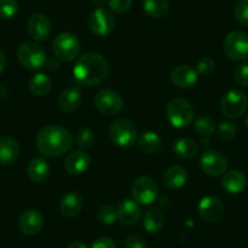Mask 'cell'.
<instances>
[{
	"label": "cell",
	"instance_id": "29",
	"mask_svg": "<svg viewBox=\"0 0 248 248\" xmlns=\"http://www.w3.org/2000/svg\"><path fill=\"white\" fill-rule=\"evenodd\" d=\"M30 89L35 96H44L51 90V79L45 73H37L31 79Z\"/></svg>",
	"mask_w": 248,
	"mask_h": 248
},
{
	"label": "cell",
	"instance_id": "8",
	"mask_svg": "<svg viewBox=\"0 0 248 248\" xmlns=\"http://www.w3.org/2000/svg\"><path fill=\"white\" fill-rule=\"evenodd\" d=\"M248 107V97L240 90H230L220 101V109L224 116L229 118H238L246 112Z\"/></svg>",
	"mask_w": 248,
	"mask_h": 248
},
{
	"label": "cell",
	"instance_id": "41",
	"mask_svg": "<svg viewBox=\"0 0 248 248\" xmlns=\"http://www.w3.org/2000/svg\"><path fill=\"white\" fill-rule=\"evenodd\" d=\"M6 66V56L1 50H0V73L3 72Z\"/></svg>",
	"mask_w": 248,
	"mask_h": 248
},
{
	"label": "cell",
	"instance_id": "6",
	"mask_svg": "<svg viewBox=\"0 0 248 248\" xmlns=\"http://www.w3.org/2000/svg\"><path fill=\"white\" fill-rule=\"evenodd\" d=\"M17 59L21 65L27 70H39L45 65L46 55L45 51L32 42H25L18 46Z\"/></svg>",
	"mask_w": 248,
	"mask_h": 248
},
{
	"label": "cell",
	"instance_id": "7",
	"mask_svg": "<svg viewBox=\"0 0 248 248\" xmlns=\"http://www.w3.org/2000/svg\"><path fill=\"white\" fill-rule=\"evenodd\" d=\"M224 51L232 61H243L248 59V37L241 31H232L224 40Z\"/></svg>",
	"mask_w": 248,
	"mask_h": 248
},
{
	"label": "cell",
	"instance_id": "40",
	"mask_svg": "<svg viewBox=\"0 0 248 248\" xmlns=\"http://www.w3.org/2000/svg\"><path fill=\"white\" fill-rule=\"evenodd\" d=\"M90 248H117V245L112 238L99 237L92 243Z\"/></svg>",
	"mask_w": 248,
	"mask_h": 248
},
{
	"label": "cell",
	"instance_id": "39",
	"mask_svg": "<svg viewBox=\"0 0 248 248\" xmlns=\"http://www.w3.org/2000/svg\"><path fill=\"white\" fill-rule=\"evenodd\" d=\"M124 248H146V242L139 235H130L124 241Z\"/></svg>",
	"mask_w": 248,
	"mask_h": 248
},
{
	"label": "cell",
	"instance_id": "11",
	"mask_svg": "<svg viewBox=\"0 0 248 248\" xmlns=\"http://www.w3.org/2000/svg\"><path fill=\"white\" fill-rule=\"evenodd\" d=\"M200 167L209 176H220L226 173L228 159L221 152L206 150L200 158Z\"/></svg>",
	"mask_w": 248,
	"mask_h": 248
},
{
	"label": "cell",
	"instance_id": "28",
	"mask_svg": "<svg viewBox=\"0 0 248 248\" xmlns=\"http://www.w3.org/2000/svg\"><path fill=\"white\" fill-rule=\"evenodd\" d=\"M164 216L161 211L154 208L146 212L144 216V228L147 232L156 233L163 229Z\"/></svg>",
	"mask_w": 248,
	"mask_h": 248
},
{
	"label": "cell",
	"instance_id": "38",
	"mask_svg": "<svg viewBox=\"0 0 248 248\" xmlns=\"http://www.w3.org/2000/svg\"><path fill=\"white\" fill-rule=\"evenodd\" d=\"M133 0H109L108 6L113 13L124 14L132 8Z\"/></svg>",
	"mask_w": 248,
	"mask_h": 248
},
{
	"label": "cell",
	"instance_id": "37",
	"mask_svg": "<svg viewBox=\"0 0 248 248\" xmlns=\"http://www.w3.org/2000/svg\"><path fill=\"white\" fill-rule=\"evenodd\" d=\"M214 68H216V63H214L213 60L211 57H203L197 63L196 72L202 76H208L211 73H213Z\"/></svg>",
	"mask_w": 248,
	"mask_h": 248
},
{
	"label": "cell",
	"instance_id": "4",
	"mask_svg": "<svg viewBox=\"0 0 248 248\" xmlns=\"http://www.w3.org/2000/svg\"><path fill=\"white\" fill-rule=\"evenodd\" d=\"M167 118L175 128L189 127L194 119V107L185 99H173L167 106Z\"/></svg>",
	"mask_w": 248,
	"mask_h": 248
},
{
	"label": "cell",
	"instance_id": "36",
	"mask_svg": "<svg viewBox=\"0 0 248 248\" xmlns=\"http://www.w3.org/2000/svg\"><path fill=\"white\" fill-rule=\"evenodd\" d=\"M233 80L240 87H248V63L238 65L233 71Z\"/></svg>",
	"mask_w": 248,
	"mask_h": 248
},
{
	"label": "cell",
	"instance_id": "2",
	"mask_svg": "<svg viewBox=\"0 0 248 248\" xmlns=\"http://www.w3.org/2000/svg\"><path fill=\"white\" fill-rule=\"evenodd\" d=\"M73 144L72 134L62 125L50 124L37 135V149L43 156L55 158L62 156Z\"/></svg>",
	"mask_w": 248,
	"mask_h": 248
},
{
	"label": "cell",
	"instance_id": "33",
	"mask_svg": "<svg viewBox=\"0 0 248 248\" xmlns=\"http://www.w3.org/2000/svg\"><path fill=\"white\" fill-rule=\"evenodd\" d=\"M233 16L242 26H248V0H238L233 8Z\"/></svg>",
	"mask_w": 248,
	"mask_h": 248
},
{
	"label": "cell",
	"instance_id": "16",
	"mask_svg": "<svg viewBox=\"0 0 248 248\" xmlns=\"http://www.w3.org/2000/svg\"><path fill=\"white\" fill-rule=\"evenodd\" d=\"M199 78L196 70L187 65H180L174 68L170 73V79L175 87L181 89H189L194 87Z\"/></svg>",
	"mask_w": 248,
	"mask_h": 248
},
{
	"label": "cell",
	"instance_id": "20",
	"mask_svg": "<svg viewBox=\"0 0 248 248\" xmlns=\"http://www.w3.org/2000/svg\"><path fill=\"white\" fill-rule=\"evenodd\" d=\"M18 155H20V146L15 139L10 137L0 138V166H11L15 163Z\"/></svg>",
	"mask_w": 248,
	"mask_h": 248
},
{
	"label": "cell",
	"instance_id": "9",
	"mask_svg": "<svg viewBox=\"0 0 248 248\" xmlns=\"http://www.w3.org/2000/svg\"><path fill=\"white\" fill-rule=\"evenodd\" d=\"M132 195L134 201L140 204H151L158 195V186L150 176H140L133 183Z\"/></svg>",
	"mask_w": 248,
	"mask_h": 248
},
{
	"label": "cell",
	"instance_id": "34",
	"mask_svg": "<svg viewBox=\"0 0 248 248\" xmlns=\"http://www.w3.org/2000/svg\"><path fill=\"white\" fill-rule=\"evenodd\" d=\"M76 140L80 149H89L94 144V134L89 128H80L76 135Z\"/></svg>",
	"mask_w": 248,
	"mask_h": 248
},
{
	"label": "cell",
	"instance_id": "17",
	"mask_svg": "<svg viewBox=\"0 0 248 248\" xmlns=\"http://www.w3.org/2000/svg\"><path fill=\"white\" fill-rule=\"evenodd\" d=\"M117 212H118L119 221L125 226L137 225L141 218V209L139 204L133 200H124L119 204Z\"/></svg>",
	"mask_w": 248,
	"mask_h": 248
},
{
	"label": "cell",
	"instance_id": "45",
	"mask_svg": "<svg viewBox=\"0 0 248 248\" xmlns=\"http://www.w3.org/2000/svg\"><path fill=\"white\" fill-rule=\"evenodd\" d=\"M245 123H246V125H247V128H248V113H247V116H246V119H245Z\"/></svg>",
	"mask_w": 248,
	"mask_h": 248
},
{
	"label": "cell",
	"instance_id": "22",
	"mask_svg": "<svg viewBox=\"0 0 248 248\" xmlns=\"http://www.w3.org/2000/svg\"><path fill=\"white\" fill-rule=\"evenodd\" d=\"M247 184V179H246L245 174L240 170H230L226 171L221 180V185H223L224 190L228 191L229 194H240L243 191Z\"/></svg>",
	"mask_w": 248,
	"mask_h": 248
},
{
	"label": "cell",
	"instance_id": "19",
	"mask_svg": "<svg viewBox=\"0 0 248 248\" xmlns=\"http://www.w3.org/2000/svg\"><path fill=\"white\" fill-rule=\"evenodd\" d=\"M90 156L85 151H73L72 154L66 157L65 161V169L72 175H78L82 174L89 168L90 166Z\"/></svg>",
	"mask_w": 248,
	"mask_h": 248
},
{
	"label": "cell",
	"instance_id": "1",
	"mask_svg": "<svg viewBox=\"0 0 248 248\" xmlns=\"http://www.w3.org/2000/svg\"><path fill=\"white\" fill-rule=\"evenodd\" d=\"M109 75L108 62L97 52H87L77 59L73 67L76 82L83 87H95L107 79Z\"/></svg>",
	"mask_w": 248,
	"mask_h": 248
},
{
	"label": "cell",
	"instance_id": "13",
	"mask_svg": "<svg viewBox=\"0 0 248 248\" xmlns=\"http://www.w3.org/2000/svg\"><path fill=\"white\" fill-rule=\"evenodd\" d=\"M224 212H225L224 204L217 197L206 196L199 203L200 217L209 223H217L224 216Z\"/></svg>",
	"mask_w": 248,
	"mask_h": 248
},
{
	"label": "cell",
	"instance_id": "24",
	"mask_svg": "<svg viewBox=\"0 0 248 248\" xmlns=\"http://www.w3.org/2000/svg\"><path fill=\"white\" fill-rule=\"evenodd\" d=\"M50 168L45 159L35 157L30 162L27 167V174L30 179L34 183H43L49 176Z\"/></svg>",
	"mask_w": 248,
	"mask_h": 248
},
{
	"label": "cell",
	"instance_id": "43",
	"mask_svg": "<svg viewBox=\"0 0 248 248\" xmlns=\"http://www.w3.org/2000/svg\"><path fill=\"white\" fill-rule=\"evenodd\" d=\"M92 1L93 4L96 6H102L105 3H106V0H92Z\"/></svg>",
	"mask_w": 248,
	"mask_h": 248
},
{
	"label": "cell",
	"instance_id": "25",
	"mask_svg": "<svg viewBox=\"0 0 248 248\" xmlns=\"http://www.w3.org/2000/svg\"><path fill=\"white\" fill-rule=\"evenodd\" d=\"M138 146L145 154H156L162 147V139L155 132H145L138 138Z\"/></svg>",
	"mask_w": 248,
	"mask_h": 248
},
{
	"label": "cell",
	"instance_id": "5",
	"mask_svg": "<svg viewBox=\"0 0 248 248\" xmlns=\"http://www.w3.org/2000/svg\"><path fill=\"white\" fill-rule=\"evenodd\" d=\"M52 51H54L55 56L61 61H73L80 51L79 39L73 33H61L52 42Z\"/></svg>",
	"mask_w": 248,
	"mask_h": 248
},
{
	"label": "cell",
	"instance_id": "18",
	"mask_svg": "<svg viewBox=\"0 0 248 248\" xmlns=\"http://www.w3.org/2000/svg\"><path fill=\"white\" fill-rule=\"evenodd\" d=\"M82 92L78 88L70 87L60 94L57 104H59V107L62 111L71 113V112H75L76 109L79 108V106L82 105Z\"/></svg>",
	"mask_w": 248,
	"mask_h": 248
},
{
	"label": "cell",
	"instance_id": "30",
	"mask_svg": "<svg viewBox=\"0 0 248 248\" xmlns=\"http://www.w3.org/2000/svg\"><path fill=\"white\" fill-rule=\"evenodd\" d=\"M195 132L202 137H209L216 129V122L208 116H200L194 123Z\"/></svg>",
	"mask_w": 248,
	"mask_h": 248
},
{
	"label": "cell",
	"instance_id": "15",
	"mask_svg": "<svg viewBox=\"0 0 248 248\" xmlns=\"http://www.w3.org/2000/svg\"><path fill=\"white\" fill-rule=\"evenodd\" d=\"M27 32L37 42H43L51 32L50 20L43 14H33L27 22Z\"/></svg>",
	"mask_w": 248,
	"mask_h": 248
},
{
	"label": "cell",
	"instance_id": "32",
	"mask_svg": "<svg viewBox=\"0 0 248 248\" xmlns=\"http://www.w3.org/2000/svg\"><path fill=\"white\" fill-rule=\"evenodd\" d=\"M97 219H99L102 224H106V225L113 224L114 221H116V219H118V212H117V208H114L113 206H109V204L102 206L101 208L97 211Z\"/></svg>",
	"mask_w": 248,
	"mask_h": 248
},
{
	"label": "cell",
	"instance_id": "35",
	"mask_svg": "<svg viewBox=\"0 0 248 248\" xmlns=\"http://www.w3.org/2000/svg\"><path fill=\"white\" fill-rule=\"evenodd\" d=\"M237 133V128H236L235 123L232 122H223L219 124L218 127V137L224 141H229V140L233 139Z\"/></svg>",
	"mask_w": 248,
	"mask_h": 248
},
{
	"label": "cell",
	"instance_id": "12",
	"mask_svg": "<svg viewBox=\"0 0 248 248\" xmlns=\"http://www.w3.org/2000/svg\"><path fill=\"white\" fill-rule=\"evenodd\" d=\"M114 25H116V21H114L113 15L102 8L95 9L88 17L89 30L100 37L109 34L113 31Z\"/></svg>",
	"mask_w": 248,
	"mask_h": 248
},
{
	"label": "cell",
	"instance_id": "27",
	"mask_svg": "<svg viewBox=\"0 0 248 248\" xmlns=\"http://www.w3.org/2000/svg\"><path fill=\"white\" fill-rule=\"evenodd\" d=\"M144 11L152 18L166 17L169 11L168 0H144L142 3Z\"/></svg>",
	"mask_w": 248,
	"mask_h": 248
},
{
	"label": "cell",
	"instance_id": "3",
	"mask_svg": "<svg viewBox=\"0 0 248 248\" xmlns=\"http://www.w3.org/2000/svg\"><path fill=\"white\" fill-rule=\"evenodd\" d=\"M138 130L135 124L127 118L114 121L109 127V138L114 145L123 149H129L137 141Z\"/></svg>",
	"mask_w": 248,
	"mask_h": 248
},
{
	"label": "cell",
	"instance_id": "44",
	"mask_svg": "<svg viewBox=\"0 0 248 248\" xmlns=\"http://www.w3.org/2000/svg\"><path fill=\"white\" fill-rule=\"evenodd\" d=\"M201 144H203V146H208L209 141H208V140H203V139H201Z\"/></svg>",
	"mask_w": 248,
	"mask_h": 248
},
{
	"label": "cell",
	"instance_id": "42",
	"mask_svg": "<svg viewBox=\"0 0 248 248\" xmlns=\"http://www.w3.org/2000/svg\"><path fill=\"white\" fill-rule=\"evenodd\" d=\"M67 248H88V246L80 241H73L67 246Z\"/></svg>",
	"mask_w": 248,
	"mask_h": 248
},
{
	"label": "cell",
	"instance_id": "26",
	"mask_svg": "<svg viewBox=\"0 0 248 248\" xmlns=\"http://www.w3.org/2000/svg\"><path fill=\"white\" fill-rule=\"evenodd\" d=\"M174 152L178 155L179 157L185 159L194 158L199 154V145L191 139H187V138H181V139L176 140L175 144L173 146Z\"/></svg>",
	"mask_w": 248,
	"mask_h": 248
},
{
	"label": "cell",
	"instance_id": "10",
	"mask_svg": "<svg viewBox=\"0 0 248 248\" xmlns=\"http://www.w3.org/2000/svg\"><path fill=\"white\" fill-rule=\"evenodd\" d=\"M95 107L106 116H116L123 109V99L114 90H100L94 99Z\"/></svg>",
	"mask_w": 248,
	"mask_h": 248
},
{
	"label": "cell",
	"instance_id": "21",
	"mask_svg": "<svg viewBox=\"0 0 248 248\" xmlns=\"http://www.w3.org/2000/svg\"><path fill=\"white\" fill-rule=\"evenodd\" d=\"M83 204H84V201H83L82 195L76 191H71L62 197L61 203H60V211L63 217L72 218L80 213Z\"/></svg>",
	"mask_w": 248,
	"mask_h": 248
},
{
	"label": "cell",
	"instance_id": "31",
	"mask_svg": "<svg viewBox=\"0 0 248 248\" xmlns=\"http://www.w3.org/2000/svg\"><path fill=\"white\" fill-rule=\"evenodd\" d=\"M18 13V3L16 0H0V17L4 20L14 18Z\"/></svg>",
	"mask_w": 248,
	"mask_h": 248
},
{
	"label": "cell",
	"instance_id": "14",
	"mask_svg": "<svg viewBox=\"0 0 248 248\" xmlns=\"http://www.w3.org/2000/svg\"><path fill=\"white\" fill-rule=\"evenodd\" d=\"M44 226V218L37 209H27L18 219V228L22 233L27 236H34L42 231Z\"/></svg>",
	"mask_w": 248,
	"mask_h": 248
},
{
	"label": "cell",
	"instance_id": "23",
	"mask_svg": "<svg viewBox=\"0 0 248 248\" xmlns=\"http://www.w3.org/2000/svg\"><path fill=\"white\" fill-rule=\"evenodd\" d=\"M187 181V171L180 166H171L164 171L163 183L168 189H180Z\"/></svg>",
	"mask_w": 248,
	"mask_h": 248
}]
</instances>
